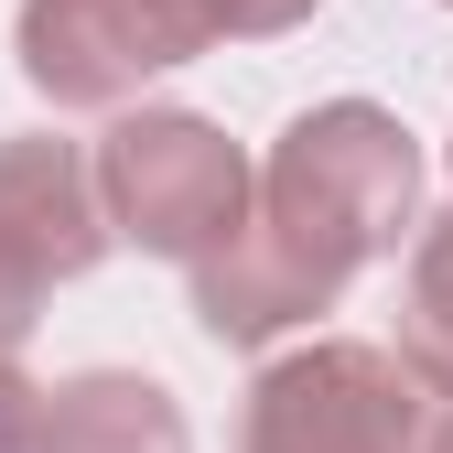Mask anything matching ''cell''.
I'll list each match as a JSON object with an SVG mask.
<instances>
[{
    "label": "cell",
    "mask_w": 453,
    "mask_h": 453,
    "mask_svg": "<svg viewBox=\"0 0 453 453\" xmlns=\"http://www.w3.org/2000/svg\"><path fill=\"white\" fill-rule=\"evenodd\" d=\"M421 205L411 130L367 97H334L270 141V173L249 195V226L195 259V313L216 346H259L280 324H313L367 259L400 249Z\"/></svg>",
    "instance_id": "1"
},
{
    "label": "cell",
    "mask_w": 453,
    "mask_h": 453,
    "mask_svg": "<svg viewBox=\"0 0 453 453\" xmlns=\"http://www.w3.org/2000/svg\"><path fill=\"white\" fill-rule=\"evenodd\" d=\"M87 184H97V216L119 226V238H141L151 259H184V270L249 226V162H238V141H216L205 119H184V108L119 119L97 141Z\"/></svg>",
    "instance_id": "2"
},
{
    "label": "cell",
    "mask_w": 453,
    "mask_h": 453,
    "mask_svg": "<svg viewBox=\"0 0 453 453\" xmlns=\"http://www.w3.org/2000/svg\"><path fill=\"white\" fill-rule=\"evenodd\" d=\"M238 453H421V388L388 346L324 334V346L259 367Z\"/></svg>",
    "instance_id": "3"
},
{
    "label": "cell",
    "mask_w": 453,
    "mask_h": 453,
    "mask_svg": "<svg viewBox=\"0 0 453 453\" xmlns=\"http://www.w3.org/2000/svg\"><path fill=\"white\" fill-rule=\"evenodd\" d=\"M216 43V0H22V76L54 108H119L141 76Z\"/></svg>",
    "instance_id": "4"
},
{
    "label": "cell",
    "mask_w": 453,
    "mask_h": 453,
    "mask_svg": "<svg viewBox=\"0 0 453 453\" xmlns=\"http://www.w3.org/2000/svg\"><path fill=\"white\" fill-rule=\"evenodd\" d=\"M108 249V216L87 184V151L76 141H0V357L33 334V303L54 280L97 270Z\"/></svg>",
    "instance_id": "5"
},
{
    "label": "cell",
    "mask_w": 453,
    "mask_h": 453,
    "mask_svg": "<svg viewBox=\"0 0 453 453\" xmlns=\"http://www.w3.org/2000/svg\"><path fill=\"white\" fill-rule=\"evenodd\" d=\"M33 453H195L173 388H151L130 367H97V378H65L33 421Z\"/></svg>",
    "instance_id": "6"
},
{
    "label": "cell",
    "mask_w": 453,
    "mask_h": 453,
    "mask_svg": "<svg viewBox=\"0 0 453 453\" xmlns=\"http://www.w3.org/2000/svg\"><path fill=\"white\" fill-rule=\"evenodd\" d=\"M400 367H411V388H442V400H453V216H432V226H421V249H411Z\"/></svg>",
    "instance_id": "7"
},
{
    "label": "cell",
    "mask_w": 453,
    "mask_h": 453,
    "mask_svg": "<svg viewBox=\"0 0 453 453\" xmlns=\"http://www.w3.org/2000/svg\"><path fill=\"white\" fill-rule=\"evenodd\" d=\"M33 421H43V388L0 357V453H33Z\"/></svg>",
    "instance_id": "8"
},
{
    "label": "cell",
    "mask_w": 453,
    "mask_h": 453,
    "mask_svg": "<svg viewBox=\"0 0 453 453\" xmlns=\"http://www.w3.org/2000/svg\"><path fill=\"white\" fill-rule=\"evenodd\" d=\"M313 0H216V33H292Z\"/></svg>",
    "instance_id": "9"
},
{
    "label": "cell",
    "mask_w": 453,
    "mask_h": 453,
    "mask_svg": "<svg viewBox=\"0 0 453 453\" xmlns=\"http://www.w3.org/2000/svg\"><path fill=\"white\" fill-rule=\"evenodd\" d=\"M421 453H453V411H442V432H421Z\"/></svg>",
    "instance_id": "10"
}]
</instances>
